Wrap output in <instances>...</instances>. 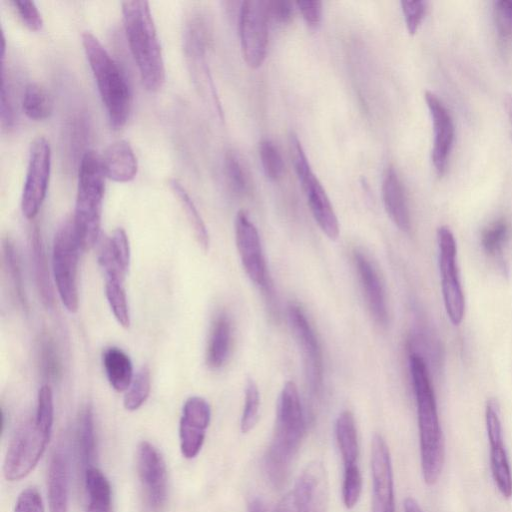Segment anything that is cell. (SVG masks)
Listing matches in <instances>:
<instances>
[{"mask_svg":"<svg viewBox=\"0 0 512 512\" xmlns=\"http://www.w3.org/2000/svg\"><path fill=\"white\" fill-rule=\"evenodd\" d=\"M306 430L305 416L293 381H287L278 398L271 441L264 456L269 482L280 488L290 475Z\"/></svg>","mask_w":512,"mask_h":512,"instance_id":"obj_1","label":"cell"},{"mask_svg":"<svg viewBox=\"0 0 512 512\" xmlns=\"http://www.w3.org/2000/svg\"><path fill=\"white\" fill-rule=\"evenodd\" d=\"M409 367L417 406L421 471L424 482L433 486L441 476L445 461V443L434 390L423 357L409 356Z\"/></svg>","mask_w":512,"mask_h":512,"instance_id":"obj_2","label":"cell"},{"mask_svg":"<svg viewBox=\"0 0 512 512\" xmlns=\"http://www.w3.org/2000/svg\"><path fill=\"white\" fill-rule=\"evenodd\" d=\"M123 24L141 82L149 91L164 83L165 66L149 3L144 0L122 2Z\"/></svg>","mask_w":512,"mask_h":512,"instance_id":"obj_3","label":"cell"},{"mask_svg":"<svg viewBox=\"0 0 512 512\" xmlns=\"http://www.w3.org/2000/svg\"><path fill=\"white\" fill-rule=\"evenodd\" d=\"M82 45L92 70L109 123L122 128L129 117L132 96L127 79L118 63L91 32L82 34Z\"/></svg>","mask_w":512,"mask_h":512,"instance_id":"obj_4","label":"cell"},{"mask_svg":"<svg viewBox=\"0 0 512 512\" xmlns=\"http://www.w3.org/2000/svg\"><path fill=\"white\" fill-rule=\"evenodd\" d=\"M106 175L101 156L87 150L78 169L77 194L72 217L82 250H90L98 241Z\"/></svg>","mask_w":512,"mask_h":512,"instance_id":"obj_5","label":"cell"},{"mask_svg":"<svg viewBox=\"0 0 512 512\" xmlns=\"http://www.w3.org/2000/svg\"><path fill=\"white\" fill-rule=\"evenodd\" d=\"M81 250L73 220L57 229L52 248V270L58 295L64 307L75 313L79 307L78 263Z\"/></svg>","mask_w":512,"mask_h":512,"instance_id":"obj_6","label":"cell"},{"mask_svg":"<svg viewBox=\"0 0 512 512\" xmlns=\"http://www.w3.org/2000/svg\"><path fill=\"white\" fill-rule=\"evenodd\" d=\"M289 150L294 170L315 221L329 239H337L339 222L333 206L325 189L312 171L300 140L293 132L289 135Z\"/></svg>","mask_w":512,"mask_h":512,"instance_id":"obj_7","label":"cell"},{"mask_svg":"<svg viewBox=\"0 0 512 512\" xmlns=\"http://www.w3.org/2000/svg\"><path fill=\"white\" fill-rule=\"evenodd\" d=\"M183 42L187 64L199 93L223 120L222 106L207 61L208 28L201 17H194L187 24Z\"/></svg>","mask_w":512,"mask_h":512,"instance_id":"obj_8","label":"cell"},{"mask_svg":"<svg viewBox=\"0 0 512 512\" xmlns=\"http://www.w3.org/2000/svg\"><path fill=\"white\" fill-rule=\"evenodd\" d=\"M50 437L36 425L34 419L23 423L15 432L5 456V478L18 481L26 477L39 462Z\"/></svg>","mask_w":512,"mask_h":512,"instance_id":"obj_9","label":"cell"},{"mask_svg":"<svg viewBox=\"0 0 512 512\" xmlns=\"http://www.w3.org/2000/svg\"><path fill=\"white\" fill-rule=\"evenodd\" d=\"M51 171V148L44 136L30 145L26 177L21 196V210L27 219L39 212L47 194Z\"/></svg>","mask_w":512,"mask_h":512,"instance_id":"obj_10","label":"cell"},{"mask_svg":"<svg viewBox=\"0 0 512 512\" xmlns=\"http://www.w3.org/2000/svg\"><path fill=\"white\" fill-rule=\"evenodd\" d=\"M437 241L443 301L449 320L457 326L463 320L465 300L456 263V241L447 226L437 229Z\"/></svg>","mask_w":512,"mask_h":512,"instance_id":"obj_11","label":"cell"},{"mask_svg":"<svg viewBox=\"0 0 512 512\" xmlns=\"http://www.w3.org/2000/svg\"><path fill=\"white\" fill-rule=\"evenodd\" d=\"M282 503L286 512H328L329 484L323 463H308Z\"/></svg>","mask_w":512,"mask_h":512,"instance_id":"obj_12","label":"cell"},{"mask_svg":"<svg viewBox=\"0 0 512 512\" xmlns=\"http://www.w3.org/2000/svg\"><path fill=\"white\" fill-rule=\"evenodd\" d=\"M268 16L265 1H243L239 10V36L243 58L253 69L260 67L267 53Z\"/></svg>","mask_w":512,"mask_h":512,"instance_id":"obj_13","label":"cell"},{"mask_svg":"<svg viewBox=\"0 0 512 512\" xmlns=\"http://www.w3.org/2000/svg\"><path fill=\"white\" fill-rule=\"evenodd\" d=\"M485 423L492 479L499 493L505 499H510L512 497V469L503 437L500 407L495 398H490L486 403Z\"/></svg>","mask_w":512,"mask_h":512,"instance_id":"obj_14","label":"cell"},{"mask_svg":"<svg viewBox=\"0 0 512 512\" xmlns=\"http://www.w3.org/2000/svg\"><path fill=\"white\" fill-rule=\"evenodd\" d=\"M137 470L148 507L161 512L167 500V470L163 456L148 441H142L137 449Z\"/></svg>","mask_w":512,"mask_h":512,"instance_id":"obj_15","label":"cell"},{"mask_svg":"<svg viewBox=\"0 0 512 512\" xmlns=\"http://www.w3.org/2000/svg\"><path fill=\"white\" fill-rule=\"evenodd\" d=\"M235 240L247 276L257 286L269 290L267 266L260 236L256 226L244 210H240L235 218Z\"/></svg>","mask_w":512,"mask_h":512,"instance_id":"obj_16","label":"cell"},{"mask_svg":"<svg viewBox=\"0 0 512 512\" xmlns=\"http://www.w3.org/2000/svg\"><path fill=\"white\" fill-rule=\"evenodd\" d=\"M288 319L302 353L311 390L314 393H319L323 383V357L319 341L301 307L290 304Z\"/></svg>","mask_w":512,"mask_h":512,"instance_id":"obj_17","label":"cell"},{"mask_svg":"<svg viewBox=\"0 0 512 512\" xmlns=\"http://www.w3.org/2000/svg\"><path fill=\"white\" fill-rule=\"evenodd\" d=\"M372 512H395L393 468L389 447L380 434H374L370 455Z\"/></svg>","mask_w":512,"mask_h":512,"instance_id":"obj_18","label":"cell"},{"mask_svg":"<svg viewBox=\"0 0 512 512\" xmlns=\"http://www.w3.org/2000/svg\"><path fill=\"white\" fill-rule=\"evenodd\" d=\"M210 419L211 409L204 398L192 396L185 401L179 424L180 449L185 458L192 459L200 452Z\"/></svg>","mask_w":512,"mask_h":512,"instance_id":"obj_19","label":"cell"},{"mask_svg":"<svg viewBox=\"0 0 512 512\" xmlns=\"http://www.w3.org/2000/svg\"><path fill=\"white\" fill-rule=\"evenodd\" d=\"M425 100L434 132L432 162L437 174L443 175L454 140V124L449 111L434 93L426 91Z\"/></svg>","mask_w":512,"mask_h":512,"instance_id":"obj_20","label":"cell"},{"mask_svg":"<svg viewBox=\"0 0 512 512\" xmlns=\"http://www.w3.org/2000/svg\"><path fill=\"white\" fill-rule=\"evenodd\" d=\"M353 261L370 314L377 324L385 325L388 314L385 293L379 276L370 260L361 251L353 252Z\"/></svg>","mask_w":512,"mask_h":512,"instance_id":"obj_21","label":"cell"},{"mask_svg":"<svg viewBox=\"0 0 512 512\" xmlns=\"http://www.w3.org/2000/svg\"><path fill=\"white\" fill-rule=\"evenodd\" d=\"M101 161L106 178L115 182H129L137 174V158L125 140L111 143L101 156Z\"/></svg>","mask_w":512,"mask_h":512,"instance_id":"obj_22","label":"cell"},{"mask_svg":"<svg viewBox=\"0 0 512 512\" xmlns=\"http://www.w3.org/2000/svg\"><path fill=\"white\" fill-rule=\"evenodd\" d=\"M382 197L390 219L401 231L408 232L411 221L405 190L393 167H389L384 175Z\"/></svg>","mask_w":512,"mask_h":512,"instance_id":"obj_23","label":"cell"},{"mask_svg":"<svg viewBox=\"0 0 512 512\" xmlns=\"http://www.w3.org/2000/svg\"><path fill=\"white\" fill-rule=\"evenodd\" d=\"M49 512H68L69 468L66 454L57 449L48 469Z\"/></svg>","mask_w":512,"mask_h":512,"instance_id":"obj_24","label":"cell"},{"mask_svg":"<svg viewBox=\"0 0 512 512\" xmlns=\"http://www.w3.org/2000/svg\"><path fill=\"white\" fill-rule=\"evenodd\" d=\"M29 246L32 269L39 296L42 303L50 308L54 303V290L50 279L41 233L37 226L31 229Z\"/></svg>","mask_w":512,"mask_h":512,"instance_id":"obj_25","label":"cell"},{"mask_svg":"<svg viewBox=\"0 0 512 512\" xmlns=\"http://www.w3.org/2000/svg\"><path fill=\"white\" fill-rule=\"evenodd\" d=\"M232 341V326L225 313L217 315L212 323L207 349L206 363L211 369L221 368L227 361Z\"/></svg>","mask_w":512,"mask_h":512,"instance_id":"obj_26","label":"cell"},{"mask_svg":"<svg viewBox=\"0 0 512 512\" xmlns=\"http://www.w3.org/2000/svg\"><path fill=\"white\" fill-rule=\"evenodd\" d=\"M102 362L111 387L117 392L127 391L134 378L130 357L122 349L111 346L103 351Z\"/></svg>","mask_w":512,"mask_h":512,"instance_id":"obj_27","label":"cell"},{"mask_svg":"<svg viewBox=\"0 0 512 512\" xmlns=\"http://www.w3.org/2000/svg\"><path fill=\"white\" fill-rule=\"evenodd\" d=\"M335 437L343 467L358 465L359 443L355 419L351 411H342L335 422Z\"/></svg>","mask_w":512,"mask_h":512,"instance_id":"obj_28","label":"cell"},{"mask_svg":"<svg viewBox=\"0 0 512 512\" xmlns=\"http://www.w3.org/2000/svg\"><path fill=\"white\" fill-rule=\"evenodd\" d=\"M84 483L88 497L86 512H113L111 485L97 467L84 472Z\"/></svg>","mask_w":512,"mask_h":512,"instance_id":"obj_29","label":"cell"},{"mask_svg":"<svg viewBox=\"0 0 512 512\" xmlns=\"http://www.w3.org/2000/svg\"><path fill=\"white\" fill-rule=\"evenodd\" d=\"M78 455L85 470L92 467L96 456V436L93 410L85 406L79 415L76 430Z\"/></svg>","mask_w":512,"mask_h":512,"instance_id":"obj_30","label":"cell"},{"mask_svg":"<svg viewBox=\"0 0 512 512\" xmlns=\"http://www.w3.org/2000/svg\"><path fill=\"white\" fill-rule=\"evenodd\" d=\"M169 186L185 211L186 217L198 244L203 251H207L209 249V234L206 225L186 188L178 179L175 178L169 181Z\"/></svg>","mask_w":512,"mask_h":512,"instance_id":"obj_31","label":"cell"},{"mask_svg":"<svg viewBox=\"0 0 512 512\" xmlns=\"http://www.w3.org/2000/svg\"><path fill=\"white\" fill-rule=\"evenodd\" d=\"M22 109L29 119L40 121L51 115L53 102L42 85L30 82L25 86L23 92Z\"/></svg>","mask_w":512,"mask_h":512,"instance_id":"obj_32","label":"cell"},{"mask_svg":"<svg viewBox=\"0 0 512 512\" xmlns=\"http://www.w3.org/2000/svg\"><path fill=\"white\" fill-rule=\"evenodd\" d=\"M105 276V295L117 322L124 328L130 325L127 295L123 286L124 277L117 274Z\"/></svg>","mask_w":512,"mask_h":512,"instance_id":"obj_33","label":"cell"},{"mask_svg":"<svg viewBox=\"0 0 512 512\" xmlns=\"http://www.w3.org/2000/svg\"><path fill=\"white\" fill-rule=\"evenodd\" d=\"M2 253L4 266L12 282L16 297L19 303L25 309L28 308V301L25 293L22 269L19 254L14 242L10 238H5L2 242Z\"/></svg>","mask_w":512,"mask_h":512,"instance_id":"obj_34","label":"cell"},{"mask_svg":"<svg viewBox=\"0 0 512 512\" xmlns=\"http://www.w3.org/2000/svg\"><path fill=\"white\" fill-rule=\"evenodd\" d=\"M224 173L229 188L239 196L250 192V176L241 159L234 151H227L224 157Z\"/></svg>","mask_w":512,"mask_h":512,"instance_id":"obj_35","label":"cell"},{"mask_svg":"<svg viewBox=\"0 0 512 512\" xmlns=\"http://www.w3.org/2000/svg\"><path fill=\"white\" fill-rule=\"evenodd\" d=\"M151 390V373L147 365H143L125 393L123 404L126 410L135 411L147 400Z\"/></svg>","mask_w":512,"mask_h":512,"instance_id":"obj_36","label":"cell"},{"mask_svg":"<svg viewBox=\"0 0 512 512\" xmlns=\"http://www.w3.org/2000/svg\"><path fill=\"white\" fill-rule=\"evenodd\" d=\"M508 237V224L504 219H497L490 223L481 233V246L483 250L493 257L500 256L503 245Z\"/></svg>","mask_w":512,"mask_h":512,"instance_id":"obj_37","label":"cell"},{"mask_svg":"<svg viewBox=\"0 0 512 512\" xmlns=\"http://www.w3.org/2000/svg\"><path fill=\"white\" fill-rule=\"evenodd\" d=\"M260 394L258 386L253 379H248L245 388L244 408L240 421L242 433L250 432L259 419Z\"/></svg>","mask_w":512,"mask_h":512,"instance_id":"obj_38","label":"cell"},{"mask_svg":"<svg viewBox=\"0 0 512 512\" xmlns=\"http://www.w3.org/2000/svg\"><path fill=\"white\" fill-rule=\"evenodd\" d=\"M259 156L265 176L272 181L279 180L284 172V163L275 144L268 139L262 140Z\"/></svg>","mask_w":512,"mask_h":512,"instance_id":"obj_39","label":"cell"},{"mask_svg":"<svg viewBox=\"0 0 512 512\" xmlns=\"http://www.w3.org/2000/svg\"><path fill=\"white\" fill-rule=\"evenodd\" d=\"M34 421L41 430L51 435L54 421V404L53 392L48 384L42 385L38 391Z\"/></svg>","mask_w":512,"mask_h":512,"instance_id":"obj_40","label":"cell"},{"mask_svg":"<svg viewBox=\"0 0 512 512\" xmlns=\"http://www.w3.org/2000/svg\"><path fill=\"white\" fill-rule=\"evenodd\" d=\"M362 477L358 465L344 468L342 482V499L347 509L354 508L360 498Z\"/></svg>","mask_w":512,"mask_h":512,"instance_id":"obj_41","label":"cell"},{"mask_svg":"<svg viewBox=\"0 0 512 512\" xmlns=\"http://www.w3.org/2000/svg\"><path fill=\"white\" fill-rule=\"evenodd\" d=\"M110 251L119 267L127 274L130 266V245L123 228H116L107 238Z\"/></svg>","mask_w":512,"mask_h":512,"instance_id":"obj_42","label":"cell"},{"mask_svg":"<svg viewBox=\"0 0 512 512\" xmlns=\"http://www.w3.org/2000/svg\"><path fill=\"white\" fill-rule=\"evenodd\" d=\"M10 3L13 5L22 22L30 30L38 31L42 28L43 18L34 1L12 0Z\"/></svg>","mask_w":512,"mask_h":512,"instance_id":"obj_43","label":"cell"},{"mask_svg":"<svg viewBox=\"0 0 512 512\" xmlns=\"http://www.w3.org/2000/svg\"><path fill=\"white\" fill-rule=\"evenodd\" d=\"M401 8L405 18V23L409 34L413 35L418 30L425 12L426 2L422 0H403L401 1Z\"/></svg>","mask_w":512,"mask_h":512,"instance_id":"obj_44","label":"cell"},{"mask_svg":"<svg viewBox=\"0 0 512 512\" xmlns=\"http://www.w3.org/2000/svg\"><path fill=\"white\" fill-rule=\"evenodd\" d=\"M14 512H44L41 494L36 488L23 490L16 500Z\"/></svg>","mask_w":512,"mask_h":512,"instance_id":"obj_45","label":"cell"},{"mask_svg":"<svg viewBox=\"0 0 512 512\" xmlns=\"http://www.w3.org/2000/svg\"><path fill=\"white\" fill-rule=\"evenodd\" d=\"M0 117L4 127L11 128L14 125L13 104L5 77L4 65H1V91H0Z\"/></svg>","mask_w":512,"mask_h":512,"instance_id":"obj_46","label":"cell"},{"mask_svg":"<svg viewBox=\"0 0 512 512\" xmlns=\"http://www.w3.org/2000/svg\"><path fill=\"white\" fill-rule=\"evenodd\" d=\"M268 19L280 24L288 23L294 15L293 3L286 0L265 1Z\"/></svg>","mask_w":512,"mask_h":512,"instance_id":"obj_47","label":"cell"},{"mask_svg":"<svg viewBox=\"0 0 512 512\" xmlns=\"http://www.w3.org/2000/svg\"><path fill=\"white\" fill-rule=\"evenodd\" d=\"M498 29L504 36L512 35V0L494 2Z\"/></svg>","mask_w":512,"mask_h":512,"instance_id":"obj_48","label":"cell"},{"mask_svg":"<svg viewBox=\"0 0 512 512\" xmlns=\"http://www.w3.org/2000/svg\"><path fill=\"white\" fill-rule=\"evenodd\" d=\"M296 5L310 28H317L322 19V2L317 0L298 1Z\"/></svg>","mask_w":512,"mask_h":512,"instance_id":"obj_49","label":"cell"},{"mask_svg":"<svg viewBox=\"0 0 512 512\" xmlns=\"http://www.w3.org/2000/svg\"><path fill=\"white\" fill-rule=\"evenodd\" d=\"M247 512H286L282 501L272 503L262 498H253L247 507Z\"/></svg>","mask_w":512,"mask_h":512,"instance_id":"obj_50","label":"cell"},{"mask_svg":"<svg viewBox=\"0 0 512 512\" xmlns=\"http://www.w3.org/2000/svg\"><path fill=\"white\" fill-rule=\"evenodd\" d=\"M405 512H424L419 503L412 497H408L404 501Z\"/></svg>","mask_w":512,"mask_h":512,"instance_id":"obj_51","label":"cell"},{"mask_svg":"<svg viewBox=\"0 0 512 512\" xmlns=\"http://www.w3.org/2000/svg\"><path fill=\"white\" fill-rule=\"evenodd\" d=\"M504 107H505V111H506V114H507V117H508V122H509V126H510V133H511V137H512V95L511 94H507L504 98Z\"/></svg>","mask_w":512,"mask_h":512,"instance_id":"obj_52","label":"cell"}]
</instances>
